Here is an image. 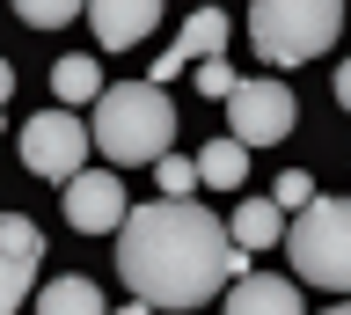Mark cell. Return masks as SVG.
<instances>
[{
	"label": "cell",
	"instance_id": "6da1fadb",
	"mask_svg": "<svg viewBox=\"0 0 351 315\" xmlns=\"http://www.w3.org/2000/svg\"><path fill=\"white\" fill-rule=\"evenodd\" d=\"M117 279L147 308H205L219 286L249 279V249L197 198H154L117 227Z\"/></svg>",
	"mask_w": 351,
	"mask_h": 315
},
{
	"label": "cell",
	"instance_id": "7a4b0ae2",
	"mask_svg": "<svg viewBox=\"0 0 351 315\" xmlns=\"http://www.w3.org/2000/svg\"><path fill=\"white\" fill-rule=\"evenodd\" d=\"M88 132L110 161H161L176 147V103L154 81H117V89H103Z\"/></svg>",
	"mask_w": 351,
	"mask_h": 315
},
{
	"label": "cell",
	"instance_id": "3957f363",
	"mask_svg": "<svg viewBox=\"0 0 351 315\" xmlns=\"http://www.w3.org/2000/svg\"><path fill=\"white\" fill-rule=\"evenodd\" d=\"M351 0H249V37L271 67H307L315 51L337 45Z\"/></svg>",
	"mask_w": 351,
	"mask_h": 315
},
{
	"label": "cell",
	"instance_id": "277c9868",
	"mask_svg": "<svg viewBox=\"0 0 351 315\" xmlns=\"http://www.w3.org/2000/svg\"><path fill=\"white\" fill-rule=\"evenodd\" d=\"M285 257H293V279L322 293H351V198H315L285 227Z\"/></svg>",
	"mask_w": 351,
	"mask_h": 315
},
{
	"label": "cell",
	"instance_id": "5b68a950",
	"mask_svg": "<svg viewBox=\"0 0 351 315\" xmlns=\"http://www.w3.org/2000/svg\"><path fill=\"white\" fill-rule=\"evenodd\" d=\"M88 147H95V132H88L73 110H37L29 125H22V161H29L37 176H51V183H73V176H81Z\"/></svg>",
	"mask_w": 351,
	"mask_h": 315
},
{
	"label": "cell",
	"instance_id": "8992f818",
	"mask_svg": "<svg viewBox=\"0 0 351 315\" xmlns=\"http://www.w3.org/2000/svg\"><path fill=\"white\" fill-rule=\"evenodd\" d=\"M227 117H234L241 147H278V139L293 132V89H285V81H234Z\"/></svg>",
	"mask_w": 351,
	"mask_h": 315
},
{
	"label": "cell",
	"instance_id": "52a82bcc",
	"mask_svg": "<svg viewBox=\"0 0 351 315\" xmlns=\"http://www.w3.org/2000/svg\"><path fill=\"white\" fill-rule=\"evenodd\" d=\"M37 264H44V235L29 227V213H0V315H15L29 301Z\"/></svg>",
	"mask_w": 351,
	"mask_h": 315
},
{
	"label": "cell",
	"instance_id": "ba28073f",
	"mask_svg": "<svg viewBox=\"0 0 351 315\" xmlns=\"http://www.w3.org/2000/svg\"><path fill=\"white\" fill-rule=\"evenodd\" d=\"M66 191V227L73 235H110V227H125V183L110 176V169H81Z\"/></svg>",
	"mask_w": 351,
	"mask_h": 315
},
{
	"label": "cell",
	"instance_id": "9c48e42d",
	"mask_svg": "<svg viewBox=\"0 0 351 315\" xmlns=\"http://www.w3.org/2000/svg\"><path fill=\"white\" fill-rule=\"evenodd\" d=\"M227 30H234V23H227V8H197L191 23H183V37L154 59V89H161V81H176L191 59H197V67H205V59H219V51H227Z\"/></svg>",
	"mask_w": 351,
	"mask_h": 315
},
{
	"label": "cell",
	"instance_id": "30bf717a",
	"mask_svg": "<svg viewBox=\"0 0 351 315\" xmlns=\"http://www.w3.org/2000/svg\"><path fill=\"white\" fill-rule=\"evenodd\" d=\"M154 23H161V0H88V30L103 51H132L147 45Z\"/></svg>",
	"mask_w": 351,
	"mask_h": 315
},
{
	"label": "cell",
	"instance_id": "8fae6325",
	"mask_svg": "<svg viewBox=\"0 0 351 315\" xmlns=\"http://www.w3.org/2000/svg\"><path fill=\"white\" fill-rule=\"evenodd\" d=\"M227 315H300V286H293V279H263V271H249V279L227 286Z\"/></svg>",
	"mask_w": 351,
	"mask_h": 315
},
{
	"label": "cell",
	"instance_id": "7c38bea8",
	"mask_svg": "<svg viewBox=\"0 0 351 315\" xmlns=\"http://www.w3.org/2000/svg\"><path fill=\"white\" fill-rule=\"evenodd\" d=\"M227 227H234L241 249H271V242H285V205L278 198H241L227 213Z\"/></svg>",
	"mask_w": 351,
	"mask_h": 315
},
{
	"label": "cell",
	"instance_id": "4fadbf2b",
	"mask_svg": "<svg viewBox=\"0 0 351 315\" xmlns=\"http://www.w3.org/2000/svg\"><path fill=\"white\" fill-rule=\"evenodd\" d=\"M37 315H110V308H103V293H95V279L66 271V279H51L37 293Z\"/></svg>",
	"mask_w": 351,
	"mask_h": 315
},
{
	"label": "cell",
	"instance_id": "5bb4252c",
	"mask_svg": "<svg viewBox=\"0 0 351 315\" xmlns=\"http://www.w3.org/2000/svg\"><path fill=\"white\" fill-rule=\"evenodd\" d=\"M197 176L213 183V191H241V176H249V147H241L234 132H227V139H213V147L197 154Z\"/></svg>",
	"mask_w": 351,
	"mask_h": 315
},
{
	"label": "cell",
	"instance_id": "9a60e30c",
	"mask_svg": "<svg viewBox=\"0 0 351 315\" xmlns=\"http://www.w3.org/2000/svg\"><path fill=\"white\" fill-rule=\"evenodd\" d=\"M51 95H59V103H103L95 59H59V67H51Z\"/></svg>",
	"mask_w": 351,
	"mask_h": 315
},
{
	"label": "cell",
	"instance_id": "2e32d148",
	"mask_svg": "<svg viewBox=\"0 0 351 315\" xmlns=\"http://www.w3.org/2000/svg\"><path fill=\"white\" fill-rule=\"evenodd\" d=\"M81 8H88V0H15V15L29 30H59V23H73Z\"/></svg>",
	"mask_w": 351,
	"mask_h": 315
},
{
	"label": "cell",
	"instance_id": "e0dca14e",
	"mask_svg": "<svg viewBox=\"0 0 351 315\" xmlns=\"http://www.w3.org/2000/svg\"><path fill=\"white\" fill-rule=\"evenodd\" d=\"M154 169H161V198H191V183H205L197 161H176V154H161Z\"/></svg>",
	"mask_w": 351,
	"mask_h": 315
},
{
	"label": "cell",
	"instance_id": "ac0fdd59",
	"mask_svg": "<svg viewBox=\"0 0 351 315\" xmlns=\"http://www.w3.org/2000/svg\"><path fill=\"white\" fill-rule=\"evenodd\" d=\"M271 198H278L285 213H307V205H315V183H307V169H285V176H278V191H271Z\"/></svg>",
	"mask_w": 351,
	"mask_h": 315
},
{
	"label": "cell",
	"instance_id": "d6986e66",
	"mask_svg": "<svg viewBox=\"0 0 351 315\" xmlns=\"http://www.w3.org/2000/svg\"><path fill=\"white\" fill-rule=\"evenodd\" d=\"M197 95H234V67L227 59H205L197 67Z\"/></svg>",
	"mask_w": 351,
	"mask_h": 315
},
{
	"label": "cell",
	"instance_id": "ffe728a7",
	"mask_svg": "<svg viewBox=\"0 0 351 315\" xmlns=\"http://www.w3.org/2000/svg\"><path fill=\"white\" fill-rule=\"evenodd\" d=\"M337 103H344V110H351V59H344V67H337Z\"/></svg>",
	"mask_w": 351,
	"mask_h": 315
},
{
	"label": "cell",
	"instance_id": "44dd1931",
	"mask_svg": "<svg viewBox=\"0 0 351 315\" xmlns=\"http://www.w3.org/2000/svg\"><path fill=\"white\" fill-rule=\"evenodd\" d=\"M8 95H15V67L0 59V110H8Z\"/></svg>",
	"mask_w": 351,
	"mask_h": 315
},
{
	"label": "cell",
	"instance_id": "7402d4cb",
	"mask_svg": "<svg viewBox=\"0 0 351 315\" xmlns=\"http://www.w3.org/2000/svg\"><path fill=\"white\" fill-rule=\"evenodd\" d=\"M110 315H161V308H147V301H125V308H110Z\"/></svg>",
	"mask_w": 351,
	"mask_h": 315
},
{
	"label": "cell",
	"instance_id": "603a6c76",
	"mask_svg": "<svg viewBox=\"0 0 351 315\" xmlns=\"http://www.w3.org/2000/svg\"><path fill=\"white\" fill-rule=\"evenodd\" d=\"M322 315H351V293H344V301H337V308H322Z\"/></svg>",
	"mask_w": 351,
	"mask_h": 315
}]
</instances>
